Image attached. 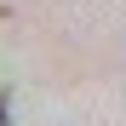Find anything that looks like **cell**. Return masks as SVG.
<instances>
[{"label":"cell","instance_id":"6da1fadb","mask_svg":"<svg viewBox=\"0 0 126 126\" xmlns=\"http://www.w3.org/2000/svg\"><path fill=\"white\" fill-rule=\"evenodd\" d=\"M0 126H6V103H0Z\"/></svg>","mask_w":126,"mask_h":126}]
</instances>
